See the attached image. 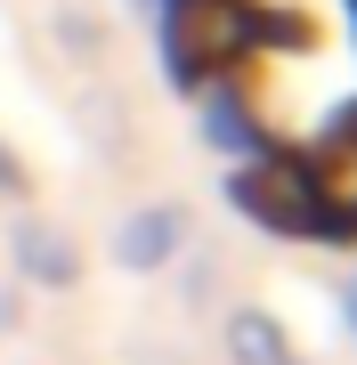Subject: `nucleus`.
Here are the masks:
<instances>
[{
	"mask_svg": "<svg viewBox=\"0 0 357 365\" xmlns=\"http://www.w3.org/2000/svg\"><path fill=\"white\" fill-rule=\"evenodd\" d=\"M171 33L301 220L357 227V0H179Z\"/></svg>",
	"mask_w": 357,
	"mask_h": 365,
	"instance_id": "obj_1",
	"label": "nucleus"
}]
</instances>
